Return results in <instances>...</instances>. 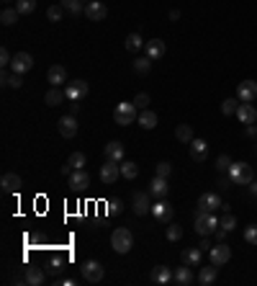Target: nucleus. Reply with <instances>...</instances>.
<instances>
[{
  "label": "nucleus",
  "mask_w": 257,
  "mask_h": 286,
  "mask_svg": "<svg viewBox=\"0 0 257 286\" xmlns=\"http://www.w3.org/2000/svg\"><path fill=\"white\" fill-rule=\"evenodd\" d=\"M206 152H208L206 139H193V142H190V160H193V162H203V160H206Z\"/></svg>",
  "instance_id": "obj_25"
},
{
  "label": "nucleus",
  "mask_w": 257,
  "mask_h": 286,
  "mask_svg": "<svg viewBox=\"0 0 257 286\" xmlns=\"http://www.w3.org/2000/svg\"><path fill=\"white\" fill-rule=\"evenodd\" d=\"M118 176H121V162H113V160H106V165H101V170H98V178H101L106 186L116 183Z\"/></svg>",
  "instance_id": "obj_7"
},
{
  "label": "nucleus",
  "mask_w": 257,
  "mask_h": 286,
  "mask_svg": "<svg viewBox=\"0 0 257 286\" xmlns=\"http://www.w3.org/2000/svg\"><path fill=\"white\" fill-rule=\"evenodd\" d=\"M244 242L247 245H257V224H249L244 230Z\"/></svg>",
  "instance_id": "obj_44"
},
{
  "label": "nucleus",
  "mask_w": 257,
  "mask_h": 286,
  "mask_svg": "<svg viewBox=\"0 0 257 286\" xmlns=\"http://www.w3.org/2000/svg\"><path fill=\"white\" fill-rule=\"evenodd\" d=\"M201 258H203V250L201 248H190L183 253V263L190 266V268H201Z\"/></svg>",
  "instance_id": "obj_28"
},
{
  "label": "nucleus",
  "mask_w": 257,
  "mask_h": 286,
  "mask_svg": "<svg viewBox=\"0 0 257 286\" xmlns=\"http://www.w3.org/2000/svg\"><path fill=\"white\" fill-rule=\"evenodd\" d=\"M85 16H88V21H103L108 16V8L101 3V0H90V3L85 6Z\"/></svg>",
  "instance_id": "obj_16"
},
{
  "label": "nucleus",
  "mask_w": 257,
  "mask_h": 286,
  "mask_svg": "<svg viewBox=\"0 0 257 286\" xmlns=\"http://www.w3.org/2000/svg\"><path fill=\"white\" fill-rule=\"evenodd\" d=\"M59 271H62V261L57 258V261H52V263H49V268H47V273H52V276H57Z\"/></svg>",
  "instance_id": "obj_49"
},
{
  "label": "nucleus",
  "mask_w": 257,
  "mask_h": 286,
  "mask_svg": "<svg viewBox=\"0 0 257 286\" xmlns=\"http://www.w3.org/2000/svg\"><path fill=\"white\" fill-rule=\"evenodd\" d=\"M18 16H21V13H18L16 8H6L3 13H0V21H3L6 26H13V23L18 21Z\"/></svg>",
  "instance_id": "obj_39"
},
{
  "label": "nucleus",
  "mask_w": 257,
  "mask_h": 286,
  "mask_svg": "<svg viewBox=\"0 0 257 286\" xmlns=\"http://www.w3.org/2000/svg\"><path fill=\"white\" fill-rule=\"evenodd\" d=\"M216 230H219L216 214H213V212H206V209H198V212H196V232H198L201 237H208V235H213Z\"/></svg>",
  "instance_id": "obj_2"
},
{
  "label": "nucleus",
  "mask_w": 257,
  "mask_h": 286,
  "mask_svg": "<svg viewBox=\"0 0 257 286\" xmlns=\"http://www.w3.org/2000/svg\"><path fill=\"white\" fill-rule=\"evenodd\" d=\"M221 207H224L221 196H219V193H213V191H206V193H201V198H198V209L216 212V209H221Z\"/></svg>",
  "instance_id": "obj_10"
},
{
  "label": "nucleus",
  "mask_w": 257,
  "mask_h": 286,
  "mask_svg": "<svg viewBox=\"0 0 257 286\" xmlns=\"http://www.w3.org/2000/svg\"><path fill=\"white\" fill-rule=\"evenodd\" d=\"M72 170H75V168H72V165H70V162H67V165H62V176H70V173H72Z\"/></svg>",
  "instance_id": "obj_56"
},
{
  "label": "nucleus",
  "mask_w": 257,
  "mask_h": 286,
  "mask_svg": "<svg viewBox=\"0 0 257 286\" xmlns=\"http://www.w3.org/2000/svg\"><path fill=\"white\" fill-rule=\"evenodd\" d=\"M57 129H59V134H62L65 139H72V137L77 134V119H75V113H65V116L57 121Z\"/></svg>",
  "instance_id": "obj_9"
},
{
  "label": "nucleus",
  "mask_w": 257,
  "mask_h": 286,
  "mask_svg": "<svg viewBox=\"0 0 257 286\" xmlns=\"http://www.w3.org/2000/svg\"><path fill=\"white\" fill-rule=\"evenodd\" d=\"M31 67H34V57H31L28 52H16V54H13V62H11V70H13V72L26 75Z\"/></svg>",
  "instance_id": "obj_12"
},
{
  "label": "nucleus",
  "mask_w": 257,
  "mask_h": 286,
  "mask_svg": "<svg viewBox=\"0 0 257 286\" xmlns=\"http://www.w3.org/2000/svg\"><path fill=\"white\" fill-rule=\"evenodd\" d=\"M229 165H232V157H229V155H219V160H216L219 173H227V170H229Z\"/></svg>",
  "instance_id": "obj_45"
},
{
  "label": "nucleus",
  "mask_w": 257,
  "mask_h": 286,
  "mask_svg": "<svg viewBox=\"0 0 257 286\" xmlns=\"http://www.w3.org/2000/svg\"><path fill=\"white\" fill-rule=\"evenodd\" d=\"M170 173H173V165H170V162H159V165H157V176L159 178H167Z\"/></svg>",
  "instance_id": "obj_47"
},
{
  "label": "nucleus",
  "mask_w": 257,
  "mask_h": 286,
  "mask_svg": "<svg viewBox=\"0 0 257 286\" xmlns=\"http://www.w3.org/2000/svg\"><path fill=\"white\" fill-rule=\"evenodd\" d=\"M149 196H152V193H144V191L134 193V214H137V217L152 214V201H149Z\"/></svg>",
  "instance_id": "obj_14"
},
{
  "label": "nucleus",
  "mask_w": 257,
  "mask_h": 286,
  "mask_svg": "<svg viewBox=\"0 0 257 286\" xmlns=\"http://www.w3.org/2000/svg\"><path fill=\"white\" fill-rule=\"evenodd\" d=\"M11 62H13V57H11V52L3 47V49H0V65L6 67V65H11Z\"/></svg>",
  "instance_id": "obj_48"
},
{
  "label": "nucleus",
  "mask_w": 257,
  "mask_h": 286,
  "mask_svg": "<svg viewBox=\"0 0 257 286\" xmlns=\"http://www.w3.org/2000/svg\"><path fill=\"white\" fill-rule=\"evenodd\" d=\"M126 157V147L121 142H108L106 145V160H113V162H123Z\"/></svg>",
  "instance_id": "obj_21"
},
{
  "label": "nucleus",
  "mask_w": 257,
  "mask_h": 286,
  "mask_svg": "<svg viewBox=\"0 0 257 286\" xmlns=\"http://www.w3.org/2000/svg\"><path fill=\"white\" fill-rule=\"evenodd\" d=\"M173 278H175L173 268H167V266H157V268H152V281H154V283H159V286L170 283Z\"/></svg>",
  "instance_id": "obj_20"
},
{
  "label": "nucleus",
  "mask_w": 257,
  "mask_h": 286,
  "mask_svg": "<svg viewBox=\"0 0 257 286\" xmlns=\"http://www.w3.org/2000/svg\"><path fill=\"white\" fill-rule=\"evenodd\" d=\"M139 127H142V129H154V127H157V113L149 111V108H144V111L139 113Z\"/></svg>",
  "instance_id": "obj_29"
},
{
  "label": "nucleus",
  "mask_w": 257,
  "mask_h": 286,
  "mask_svg": "<svg viewBox=\"0 0 257 286\" xmlns=\"http://www.w3.org/2000/svg\"><path fill=\"white\" fill-rule=\"evenodd\" d=\"M198 248H201V250H211V245H208V237H203V240H201V245H198Z\"/></svg>",
  "instance_id": "obj_54"
},
{
  "label": "nucleus",
  "mask_w": 257,
  "mask_h": 286,
  "mask_svg": "<svg viewBox=\"0 0 257 286\" xmlns=\"http://www.w3.org/2000/svg\"><path fill=\"white\" fill-rule=\"evenodd\" d=\"M121 209H123L121 201H111V212H121Z\"/></svg>",
  "instance_id": "obj_53"
},
{
  "label": "nucleus",
  "mask_w": 257,
  "mask_h": 286,
  "mask_svg": "<svg viewBox=\"0 0 257 286\" xmlns=\"http://www.w3.org/2000/svg\"><path fill=\"white\" fill-rule=\"evenodd\" d=\"M62 3V8L67 11V13H72V16H80V13H85V8H82V3L80 0H59Z\"/></svg>",
  "instance_id": "obj_35"
},
{
  "label": "nucleus",
  "mask_w": 257,
  "mask_h": 286,
  "mask_svg": "<svg viewBox=\"0 0 257 286\" xmlns=\"http://www.w3.org/2000/svg\"><path fill=\"white\" fill-rule=\"evenodd\" d=\"M144 52H147V57L154 62V60H162L165 57V42L162 39H152V42H147L144 44Z\"/></svg>",
  "instance_id": "obj_19"
},
{
  "label": "nucleus",
  "mask_w": 257,
  "mask_h": 286,
  "mask_svg": "<svg viewBox=\"0 0 257 286\" xmlns=\"http://www.w3.org/2000/svg\"><path fill=\"white\" fill-rule=\"evenodd\" d=\"M175 137L180 139V142H193V129H190V124H180L178 129H175Z\"/></svg>",
  "instance_id": "obj_37"
},
{
  "label": "nucleus",
  "mask_w": 257,
  "mask_h": 286,
  "mask_svg": "<svg viewBox=\"0 0 257 286\" xmlns=\"http://www.w3.org/2000/svg\"><path fill=\"white\" fill-rule=\"evenodd\" d=\"M227 173H229L234 186H249L254 181V170H252V165H247V162H232Z\"/></svg>",
  "instance_id": "obj_3"
},
{
  "label": "nucleus",
  "mask_w": 257,
  "mask_h": 286,
  "mask_svg": "<svg viewBox=\"0 0 257 286\" xmlns=\"http://www.w3.org/2000/svg\"><path fill=\"white\" fill-rule=\"evenodd\" d=\"M229 258H232V248L227 242H219L216 248H211V263L213 266H224V263H229Z\"/></svg>",
  "instance_id": "obj_15"
},
{
  "label": "nucleus",
  "mask_w": 257,
  "mask_h": 286,
  "mask_svg": "<svg viewBox=\"0 0 257 286\" xmlns=\"http://www.w3.org/2000/svg\"><path fill=\"white\" fill-rule=\"evenodd\" d=\"M249 191H252V193L257 196V181H252V183H249Z\"/></svg>",
  "instance_id": "obj_57"
},
{
  "label": "nucleus",
  "mask_w": 257,
  "mask_h": 286,
  "mask_svg": "<svg viewBox=\"0 0 257 286\" xmlns=\"http://www.w3.org/2000/svg\"><path fill=\"white\" fill-rule=\"evenodd\" d=\"M237 119L242 121L244 127H247V124H254V121H257V108H254L252 103H239V108H237Z\"/></svg>",
  "instance_id": "obj_18"
},
{
  "label": "nucleus",
  "mask_w": 257,
  "mask_h": 286,
  "mask_svg": "<svg viewBox=\"0 0 257 286\" xmlns=\"http://www.w3.org/2000/svg\"><path fill=\"white\" fill-rule=\"evenodd\" d=\"M67 186L72 188V191H85L90 186V176L85 173L82 168H77V170H72L70 176H67Z\"/></svg>",
  "instance_id": "obj_11"
},
{
  "label": "nucleus",
  "mask_w": 257,
  "mask_h": 286,
  "mask_svg": "<svg viewBox=\"0 0 257 286\" xmlns=\"http://www.w3.org/2000/svg\"><path fill=\"white\" fill-rule=\"evenodd\" d=\"M149 193H152L154 198H165V196L170 193V186H167V178H159V176H154V181L149 183Z\"/></svg>",
  "instance_id": "obj_26"
},
{
  "label": "nucleus",
  "mask_w": 257,
  "mask_h": 286,
  "mask_svg": "<svg viewBox=\"0 0 257 286\" xmlns=\"http://www.w3.org/2000/svg\"><path fill=\"white\" fill-rule=\"evenodd\" d=\"M113 119H116V124L128 127V124H134V121L139 119V108L134 106V101H123V103H118V106H116Z\"/></svg>",
  "instance_id": "obj_4"
},
{
  "label": "nucleus",
  "mask_w": 257,
  "mask_h": 286,
  "mask_svg": "<svg viewBox=\"0 0 257 286\" xmlns=\"http://www.w3.org/2000/svg\"><path fill=\"white\" fill-rule=\"evenodd\" d=\"M67 80V70L62 67V65H52L49 70H47V83H52V85H62Z\"/></svg>",
  "instance_id": "obj_22"
},
{
  "label": "nucleus",
  "mask_w": 257,
  "mask_h": 286,
  "mask_svg": "<svg viewBox=\"0 0 257 286\" xmlns=\"http://www.w3.org/2000/svg\"><path fill=\"white\" fill-rule=\"evenodd\" d=\"M88 3H90V0H88Z\"/></svg>",
  "instance_id": "obj_59"
},
{
  "label": "nucleus",
  "mask_w": 257,
  "mask_h": 286,
  "mask_svg": "<svg viewBox=\"0 0 257 286\" xmlns=\"http://www.w3.org/2000/svg\"><path fill=\"white\" fill-rule=\"evenodd\" d=\"M213 235H216V240H219V242H227V235H229V232H227L224 227H219V230L213 232Z\"/></svg>",
  "instance_id": "obj_51"
},
{
  "label": "nucleus",
  "mask_w": 257,
  "mask_h": 286,
  "mask_svg": "<svg viewBox=\"0 0 257 286\" xmlns=\"http://www.w3.org/2000/svg\"><path fill=\"white\" fill-rule=\"evenodd\" d=\"M3 85L18 91V88L23 85V75H18V72H13V75H11V72H3Z\"/></svg>",
  "instance_id": "obj_33"
},
{
  "label": "nucleus",
  "mask_w": 257,
  "mask_h": 286,
  "mask_svg": "<svg viewBox=\"0 0 257 286\" xmlns=\"http://www.w3.org/2000/svg\"><path fill=\"white\" fill-rule=\"evenodd\" d=\"M65 93H67L70 101H82L85 96L90 93V85L85 83V80H72V83L65 85Z\"/></svg>",
  "instance_id": "obj_8"
},
{
  "label": "nucleus",
  "mask_w": 257,
  "mask_h": 286,
  "mask_svg": "<svg viewBox=\"0 0 257 286\" xmlns=\"http://www.w3.org/2000/svg\"><path fill=\"white\" fill-rule=\"evenodd\" d=\"M149 101H152V98H149V93H137V98H134V106L144 111V108L149 106Z\"/></svg>",
  "instance_id": "obj_46"
},
{
  "label": "nucleus",
  "mask_w": 257,
  "mask_h": 286,
  "mask_svg": "<svg viewBox=\"0 0 257 286\" xmlns=\"http://www.w3.org/2000/svg\"><path fill=\"white\" fill-rule=\"evenodd\" d=\"M0 186H3V193H18L21 191V186H23V181H21V176H16V173H6L3 178H0Z\"/></svg>",
  "instance_id": "obj_17"
},
{
  "label": "nucleus",
  "mask_w": 257,
  "mask_h": 286,
  "mask_svg": "<svg viewBox=\"0 0 257 286\" xmlns=\"http://www.w3.org/2000/svg\"><path fill=\"white\" fill-rule=\"evenodd\" d=\"M149 70H152V60H149L147 54H144V57H139V60L134 62V72H137V75H147Z\"/></svg>",
  "instance_id": "obj_36"
},
{
  "label": "nucleus",
  "mask_w": 257,
  "mask_h": 286,
  "mask_svg": "<svg viewBox=\"0 0 257 286\" xmlns=\"http://www.w3.org/2000/svg\"><path fill=\"white\" fill-rule=\"evenodd\" d=\"M121 176H123L126 181H134V178L139 176V165H137V162H132V160H123V162H121Z\"/></svg>",
  "instance_id": "obj_31"
},
{
  "label": "nucleus",
  "mask_w": 257,
  "mask_h": 286,
  "mask_svg": "<svg viewBox=\"0 0 257 286\" xmlns=\"http://www.w3.org/2000/svg\"><path fill=\"white\" fill-rule=\"evenodd\" d=\"M180 237H183V227H180V224H170V227H167V240H170V242H178Z\"/></svg>",
  "instance_id": "obj_41"
},
{
  "label": "nucleus",
  "mask_w": 257,
  "mask_h": 286,
  "mask_svg": "<svg viewBox=\"0 0 257 286\" xmlns=\"http://www.w3.org/2000/svg\"><path fill=\"white\" fill-rule=\"evenodd\" d=\"M6 3H8V0H6Z\"/></svg>",
  "instance_id": "obj_58"
},
{
  "label": "nucleus",
  "mask_w": 257,
  "mask_h": 286,
  "mask_svg": "<svg viewBox=\"0 0 257 286\" xmlns=\"http://www.w3.org/2000/svg\"><path fill=\"white\" fill-rule=\"evenodd\" d=\"M239 98H227L224 103H221V113L224 116H232V113H237V108H239Z\"/></svg>",
  "instance_id": "obj_38"
},
{
  "label": "nucleus",
  "mask_w": 257,
  "mask_h": 286,
  "mask_svg": "<svg viewBox=\"0 0 257 286\" xmlns=\"http://www.w3.org/2000/svg\"><path fill=\"white\" fill-rule=\"evenodd\" d=\"M62 16H65L62 3H59V6H49V8H47V18H49V21H54V23H57V21H62Z\"/></svg>",
  "instance_id": "obj_40"
},
{
  "label": "nucleus",
  "mask_w": 257,
  "mask_h": 286,
  "mask_svg": "<svg viewBox=\"0 0 257 286\" xmlns=\"http://www.w3.org/2000/svg\"><path fill=\"white\" fill-rule=\"evenodd\" d=\"M216 268H219V266H213V263H211V266H201L196 281H198L201 286H211L213 281H216Z\"/></svg>",
  "instance_id": "obj_23"
},
{
  "label": "nucleus",
  "mask_w": 257,
  "mask_h": 286,
  "mask_svg": "<svg viewBox=\"0 0 257 286\" xmlns=\"http://www.w3.org/2000/svg\"><path fill=\"white\" fill-rule=\"evenodd\" d=\"M23 281H26V283H31V286H39V283H44V281H47V271H44V268L31 266V268H26Z\"/></svg>",
  "instance_id": "obj_24"
},
{
  "label": "nucleus",
  "mask_w": 257,
  "mask_h": 286,
  "mask_svg": "<svg viewBox=\"0 0 257 286\" xmlns=\"http://www.w3.org/2000/svg\"><path fill=\"white\" fill-rule=\"evenodd\" d=\"M247 137H249V139L257 137V124H247Z\"/></svg>",
  "instance_id": "obj_52"
},
{
  "label": "nucleus",
  "mask_w": 257,
  "mask_h": 286,
  "mask_svg": "<svg viewBox=\"0 0 257 286\" xmlns=\"http://www.w3.org/2000/svg\"><path fill=\"white\" fill-rule=\"evenodd\" d=\"M111 248H113L118 255H126L128 250L134 248V235H132V230H126V227L113 230V235H111Z\"/></svg>",
  "instance_id": "obj_1"
},
{
  "label": "nucleus",
  "mask_w": 257,
  "mask_h": 286,
  "mask_svg": "<svg viewBox=\"0 0 257 286\" xmlns=\"http://www.w3.org/2000/svg\"><path fill=\"white\" fill-rule=\"evenodd\" d=\"M36 3H39V0H16V11L21 16H28V13L36 11Z\"/></svg>",
  "instance_id": "obj_34"
},
{
  "label": "nucleus",
  "mask_w": 257,
  "mask_h": 286,
  "mask_svg": "<svg viewBox=\"0 0 257 286\" xmlns=\"http://www.w3.org/2000/svg\"><path fill=\"white\" fill-rule=\"evenodd\" d=\"M77 108H80V101H70V113H77Z\"/></svg>",
  "instance_id": "obj_55"
},
{
  "label": "nucleus",
  "mask_w": 257,
  "mask_h": 286,
  "mask_svg": "<svg viewBox=\"0 0 257 286\" xmlns=\"http://www.w3.org/2000/svg\"><path fill=\"white\" fill-rule=\"evenodd\" d=\"M65 98H67V93H65L59 85H52V88L47 91V96H44V103H47V106H59Z\"/></svg>",
  "instance_id": "obj_27"
},
{
  "label": "nucleus",
  "mask_w": 257,
  "mask_h": 286,
  "mask_svg": "<svg viewBox=\"0 0 257 286\" xmlns=\"http://www.w3.org/2000/svg\"><path fill=\"white\" fill-rule=\"evenodd\" d=\"M80 273H82V278L88 281V283H98V281H103V276H106V271H103V266H101L98 261H85V263L80 266Z\"/></svg>",
  "instance_id": "obj_5"
},
{
  "label": "nucleus",
  "mask_w": 257,
  "mask_h": 286,
  "mask_svg": "<svg viewBox=\"0 0 257 286\" xmlns=\"http://www.w3.org/2000/svg\"><path fill=\"white\" fill-rule=\"evenodd\" d=\"M173 214H175V207H173L167 198H157V201L152 204V217H154L157 222H170V219H173Z\"/></svg>",
  "instance_id": "obj_6"
},
{
  "label": "nucleus",
  "mask_w": 257,
  "mask_h": 286,
  "mask_svg": "<svg viewBox=\"0 0 257 286\" xmlns=\"http://www.w3.org/2000/svg\"><path fill=\"white\" fill-rule=\"evenodd\" d=\"M219 186H221V188H229V186H232V178H229V173H221V178H219Z\"/></svg>",
  "instance_id": "obj_50"
},
{
  "label": "nucleus",
  "mask_w": 257,
  "mask_h": 286,
  "mask_svg": "<svg viewBox=\"0 0 257 286\" xmlns=\"http://www.w3.org/2000/svg\"><path fill=\"white\" fill-rule=\"evenodd\" d=\"M67 162H70V165H72L75 170H77V168H85V155H82V152H72Z\"/></svg>",
  "instance_id": "obj_42"
},
{
  "label": "nucleus",
  "mask_w": 257,
  "mask_h": 286,
  "mask_svg": "<svg viewBox=\"0 0 257 286\" xmlns=\"http://www.w3.org/2000/svg\"><path fill=\"white\" fill-rule=\"evenodd\" d=\"M175 281H178L180 286H190V283L196 281V276H193L190 266H183V268H178V271H175Z\"/></svg>",
  "instance_id": "obj_30"
},
{
  "label": "nucleus",
  "mask_w": 257,
  "mask_h": 286,
  "mask_svg": "<svg viewBox=\"0 0 257 286\" xmlns=\"http://www.w3.org/2000/svg\"><path fill=\"white\" fill-rule=\"evenodd\" d=\"M123 44H126V49H128V52H139V49L144 47V39H142V34H137V31H134V34H128V36H126V42H123Z\"/></svg>",
  "instance_id": "obj_32"
},
{
  "label": "nucleus",
  "mask_w": 257,
  "mask_h": 286,
  "mask_svg": "<svg viewBox=\"0 0 257 286\" xmlns=\"http://www.w3.org/2000/svg\"><path fill=\"white\" fill-rule=\"evenodd\" d=\"M219 227H224L227 232H232V230L237 227V217H234V214H224L221 222H219Z\"/></svg>",
  "instance_id": "obj_43"
},
{
  "label": "nucleus",
  "mask_w": 257,
  "mask_h": 286,
  "mask_svg": "<svg viewBox=\"0 0 257 286\" xmlns=\"http://www.w3.org/2000/svg\"><path fill=\"white\" fill-rule=\"evenodd\" d=\"M237 98L242 103H252L257 98V83L254 80H242V83L237 85Z\"/></svg>",
  "instance_id": "obj_13"
}]
</instances>
